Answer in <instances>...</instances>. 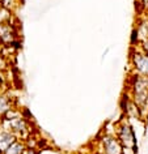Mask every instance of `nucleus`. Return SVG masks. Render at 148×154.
Returning a JSON list of instances; mask_svg holds the SVG:
<instances>
[{"label": "nucleus", "instance_id": "nucleus-12", "mask_svg": "<svg viewBox=\"0 0 148 154\" xmlns=\"http://www.w3.org/2000/svg\"><path fill=\"white\" fill-rule=\"evenodd\" d=\"M5 85V77H4V72H0V89Z\"/></svg>", "mask_w": 148, "mask_h": 154}, {"label": "nucleus", "instance_id": "nucleus-7", "mask_svg": "<svg viewBox=\"0 0 148 154\" xmlns=\"http://www.w3.org/2000/svg\"><path fill=\"white\" fill-rule=\"evenodd\" d=\"M25 149H26L25 141L24 140H17V141H14L3 154H22Z\"/></svg>", "mask_w": 148, "mask_h": 154}, {"label": "nucleus", "instance_id": "nucleus-10", "mask_svg": "<svg viewBox=\"0 0 148 154\" xmlns=\"http://www.w3.org/2000/svg\"><path fill=\"white\" fill-rule=\"evenodd\" d=\"M38 154H62V153L55 149H43V150H41V152H38Z\"/></svg>", "mask_w": 148, "mask_h": 154}, {"label": "nucleus", "instance_id": "nucleus-11", "mask_svg": "<svg viewBox=\"0 0 148 154\" xmlns=\"http://www.w3.org/2000/svg\"><path fill=\"white\" fill-rule=\"evenodd\" d=\"M140 50H142L144 54H147V55H148V38L146 41L140 42Z\"/></svg>", "mask_w": 148, "mask_h": 154}, {"label": "nucleus", "instance_id": "nucleus-8", "mask_svg": "<svg viewBox=\"0 0 148 154\" xmlns=\"http://www.w3.org/2000/svg\"><path fill=\"white\" fill-rule=\"evenodd\" d=\"M130 43L132 47H135V46L140 45V39H139V35H138V32H136V29L134 28L131 32V38H130Z\"/></svg>", "mask_w": 148, "mask_h": 154}, {"label": "nucleus", "instance_id": "nucleus-3", "mask_svg": "<svg viewBox=\"0 0 148 154\" xmlns=\"http://www.w3.org/2000/svg\"><path fill=\"white\" fill-rule=\"evenodd\" d=\"M101 154H123V146L115 134H104L100 140Z\"/></svg>", "mask_w": 148, "mask_h": 154}, {"label": "nucleus", "instance_id": "nucleus-6", "mask_svg": "<svg viewBox=\"0 0 148 154\" xmlns=\"http://www.w3.org/2000/svg\"><path fill=\"white\" fill-rule=\"evenodd\" d=\"M11 109H13L12 98H9V97H7L5 94L0 93V119L4 116Z\"/></svg>", "mask_w": 148, "mask_h": 154}, {"label": "nucleus", "instance_id": "nucleus-13", "mask_svg": "<svg viewBox=\"0 0 148 154\" xmlns=\"http://www.w3.org/2000/svg\"><path fill=\"white\" fill-rule=\"evenodd\" d=\"M22 154H38V152H36V149H30V148H26L24 150Z\"/></svg>", "mask_w": 148, "mask_h": 154}, {"label": "nucleus", "instance_id": "nucleus-2", "mask_svg": "<svg viewBox=\"0 0 148 154\" xmlns=\"http://www.w3.org/2000/svg\"><path fill=\"white\" fill-rule=\"evenodd\" d=\"M130 64L135 75L148 77V55L140 48H132L130 52Z\"/></svg>", "mask_w": 148, "mask_h": 154}, {"label": "nucleus", "instance_id": "nucleus-9", "mask_svg": "<svg viewBox=\"0 0 148 154\" xmlns=\"http://www.w3.org/2000/svg\"><path fill=\"white\" fill-rule=\"evenodd\" d=\"M8 68V63H7V57L5 55L0 51V72H5Z\"/></svg>", "mask_w": 148, "mask_h": 154}, {"label": "nucleus", "instance_id": "nucleus-1", "mask_svg": "<svg viewBox=\"0 0 148 154\" xmlns=\"http://www.w3.org/2000/svg\"><path fill=\"white\" fill-rule=\"evenodd\" d=\"M115 137L119 140L123 149L130 150L132 154H138V138H136L135 129L126 119H122L115 124Z\"/></svg>", "mask_w": 148, "mask_h": 154}, {"label": "nucleus", "instance_id": "nucleus-5", "mask_svg": "<svg viewBox=\"0 0 148 154\" xmlns=\"http://www.w3.org/2000/svg\"><path fill=\"white\" fill-rule=\"evenodd\" d=\"M17 140L18 138L13 132H11V131L3 128V127L0 125V154L4 153L5 150Z\"/></svg>", "mask_w": 148, "mask_h": 154}, {"label": "nucleus", "instance_id": "nucleus-4", "mask_svg": "<svg viewBox=\"0 0 148 154\" xmlns=\"http://www.w3.org/2000/svg\"><path fill=\"white\" fill-rule=\"evenodd\" d=\"M17 34L14 32L12 24L4 22L0 24V43L4 46H13L16 42Z\"/></svg>", "mask_w": 148, "mask_h": 154}, {"label": "nucleus", "instance_id": "nucleus-14", "mask_svg": "<svg viewBox=\"0 0 148 154\" xmlns=\"http://www.w3.org/2000/svg\"><path fill=\"white\" fill-rule=\"evenodd\" d=\"M146 11H147V12H148V3H147V5H146Z\"/></svg>", "mask_w": 148, "mask_h": 154}]
</instances>
